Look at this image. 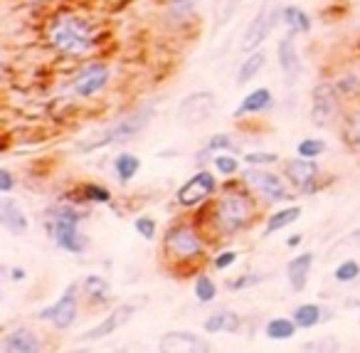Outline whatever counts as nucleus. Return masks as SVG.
<instances>
[{
  "mask_svg": "<svg viewBox=\"0 0 360 353\" xmlns=\"http://www.w3.org/2000/svg\"><path fill=\"white\" fill-rule=\"evenodd\" d=\"M358 306H360V304H358Z\"/></svg>",
  "mask_w": 360,
  "mask_h": 353,
  "instance_id": "49530a36",
  "label": "nucleus"
},
{
  "mask_svg": "<svg viewBox=\"0 0 360 353\" xmlns=\"http://www.w3.org/2000/svg\"><path fill=\"white\" fill-rule=\"evenodd\" d=\"M133 230H136L138 235H141L143 240H148V242H153L156 240V220H153L151 215H141L133 220Z\"/></svg>",
  "mask_w": 360,
  "mask_h": 353,
  "instance_id": "4c0bfd02",
  "label": "nucleus"
},
{
  "mask_svg": "<svg viewBox=\"0 0 360 353\" xmlns=\"http://www.w3.org/2000/svg\"><path fill=\"white\" fill-rule=\"evenodd\" d=\"M163 257L170 267H188L202 262L205 252H208V240L200 233L197 223H188V220H180L173 223L163 235Z\"/></svg>",
  "mask_w": 360,
  "mask_h": 353,
  "instance_id": "f03ea898",
  "label": "nucleus"
},
{
  "mask_svg": "<svg viewBox=\"0 0 360 353\" xmlns=\"http://www.w3.org/2000/svg\"><path fill=\"white\" fill-rule=\"evenodd\" d=\"M321 153H326V141H321V139H304L296 146V156L301 158H318Z\"/></svg>",
  "mask_w": 360,
  "mask_h": 353,
  "instance_id": "f704fd0d",
  "label": "nucleus"
},
{
  "mask_svg": "<svg viewBox=\"0 0 360 353\" xmlns=\"http://www.w3.org/2000/svg\"><path fill=\"white\" fill-rule=\"evenodd\" d=\"M161 351H213V343L193 331H168L158 343Z\"/></svg>",
  "mask_w": 360,
  "mask_h": 353,
  "instance_id": "2eb2a0df",
  "label": "nucleus"
},
{
  "mask_svg": "<svg viewBox=\"0 0 360 353\" xmlns=\"http://www.w3.org/2000/svg\"><path fill=\"white\" fill-rule=\"evenodd\" d=\"M272 104H274L272 92H269L267 87H256L254 92L247 94V97L242 99L240 107L235 109V119H242V116H247V114H262V111H267Z\"/></svg>",
  "mask_w": 360,
  "mask_h": 353,
  "instance_id": "412c9836",
  "label": "nucleus"
},
{
  "mask_svg": "<svg viewBox=\"0 0 360 353\" xmlns=\"http://www.w3.org/2000/svg\"><path fill=\"white\" fill-rule=\"evenodd\" d=\"M193 292H195V299L200 304H210V301H215V297H218V284H215L208 274H200V277L195 279Z\"/></svg>",
  "mask_w": 360,
  "mask_h": 353,
  "instance_id": "2f4dec72",
  "label": "nucleus"
},
{
  "mask_svg": "<svg viewBox=\"0 0 360 353\" xmlns=\"http://www.w3.org/2000/svg\"><path fill=\"white\" fill-rule=\"evenodd\" d=\"M0 223L13 235H25L30 230L28 215H25V210L20 207V203L13 201V198H3V201H0Z\"/></svg>",
  "mask_w": 360,
  "mask_h": 353,
  "instance_id": "f3484780",
  "label": "nucleus"
},
{
  "mask_svg": "<svg viewBox=\"0 0 360 353\" xmlns=\"http://www.w3.org/2000/svg\"><path fill=\"white\" fill-rule=\"evenodd\" d=\"M218 188H220L218 175H215L213 171L202 168L180 185L178 193H175V203H178L180 207H200L218 193Z\"/></svg>",
  "mask_w": 360,
  "mask_h": 353,
  "instance_id": "0eeeda50",
  "label": "nucleus"
},
{
  "mask_svg": "<svg viewBox=\"0 0 360 353\" xmlns=\"http://www.w3.org/2000/svg\"><path fill=\"white\" fill-rule=\"evenodd\" d=\"M237 260H240V252L237 250H222V252H218V255L213 257V267L218 272H224V269H229V267L235 265Z\"/></svg>",
  "mask_w": 360,
  "mask_h": 353,
  "instance_id": "ea45409f",
  "label": "nucleus"
},
{
  "mask_svg": "<svg viewBox=\"0 0 360 353\" xmlns=\"http://www.w3.org/2000/svg\"><path fill=\"white\" fill-rule=\"evenodd\" d=\"M350 237H353V240H355V242H360V230H355V233H353V235H350Z\"/></svg>",
  "mask_w": 360,
  "mask_h": 353,
  "instance_id": "a18cd8bd",
  "label": "nucleus"
},
{
  "mask_svg": "<svg viewBox=\"0 0 360 353\" xmlns=\"http://www.w3.org/2000/svg\"><path fill=\"white\" fill-rule=\"evenodd\" d=\"M296 321L294 316L291 319H284V316H277V319H269L267 326H264V334H267V338H272V341H289V338L296 336Z\"/></svg>",
  "mask_w": 360,
  "mask_h": 353,
  "instance_id": "393cba45",
  "label": "nucleus"
},
{
  "mask_svg": "<svg viewBox=\"0 0 360 353\" xmlns=\"http://www.w3.org/2000/svg\"><path fill=\"white\" fill-rule=\"evenodd\" d=\"M343 139L353 151L360 153V109L350 111L343 121Z\"/></svg>",
  "mask_w": 360,
  "mask_h": 353,
  "instance_id": "c756f323",
  "label": "nucleus"
},
{
  "mask_svg": "<svg viewBox=\"0 0 360 353\" xmlns=\"http://www.w3.org/2000/svg\"><path fill=\"white\" fill-rule=\"evenodd\" d=\"M222 196L213 205V220L220 235H237L247 230L259 215V203L256 196L242 183L222 185Z\"/></svg>",
  "mask_w": 360,
  "mask_h": 353,
  "instance_id": "f257e3e1",
  "label": "nucleus"
},
{
  "mask_svg": "<svg viewBox=\"0 0 360 353\" xmlns=\"http://www.w3.org/2000/svg\"><path fill=\"white\" fill-rule=\"evenodd\" d=\"M277 20H281V10H274L272 0H267L259 13L254 15V20L249 22V27L245 30V38H242V52H254L259 45L267 40V35L272 33V27L277 25Z\"/></svg>",
  "mask_w": 360,
  "mask_h": 353,
  "instance_id": "9d476101",
  "label": "nucleus"
},
{
  "mask_svg": "<svg viewBox=\"0 0 360 353\" xmlns=\"http://www.w3.org/2000/svg\"><path fill=\"white\" fill-rule=\"evenodd\" d=\"M202 329L208 334H237L242 329V316L229 309H220L202 321Z\"/></svg>",
  "mask_w": 360,
  "mask_h": 353,
  "instance_id": "aec40b11",
  "label": "nucleus"
},
{
  "mask_svg": "<svg viewBox=\"0 0 360 353\" xmlns=\"http://www.w3.org/2000/svg\"><path fill=\"white\" fill-rule=\"evenodd\" d=\"M299 217H301V205L279 207L277 212H272V215L267 217V225H264V237H269V235H274V233H281L284 228L294 225Z\"/></svg>",
  "mask_w": 360,
  "mask_h": 353,
  "instance_id": "4be33fe9",
  "label": "nucleus"
},
{
  "mask_svg": "<svg viewBox=\"0 0 360 353\" xmlns=\"http://www.w3.org/2000/svg\"><path fill=\"white\" fill-rule=\"evenodd\" d=\"M240 3H242V0H227V3H224V13H222V17H220V20H222V25H224V22H229V17L235 15V10L240 8Z\"/></svg>",
  "mask_w": 360,
  "mask_h": 353,
  "instance_id": "79ce46f5",
  "label": "nucleus"
},
{
  "mask_svg": "<svg viewBox=\"0 0 360 353\" xmlns=\"http://www.w3.org/2000/svg\"><path fill=\"white\" fill-rule=\"evenodd\" d=\"M281 22L289 27L291 35H304L311 30V15L299 6H286L281 8Z\"/></svg>",
  "mask_w": 360,
  "mask_h": 353,
  "instance_id": "b1692460",
  "label": "nucleus"
},
{
  "mask_svg": "<svg viewBox=\"0 0 360 353\" xmlns=\"http://www.w3.org/2000/svg\"><path fill=\"white\" fill-rule=\"evenodd\" d=\"M82 292L92 304H104L109 299V282L104 277H99V274H89L82 284Z\"/></svg>",
  "mask_w": 360,
  "mask_h": 353,
  "instance_id": "a878e982",
  "label": "nucleus"
},
{
  "mask_svg": "<svg viewBox=\"0 0 360 353\" xmlns=\"http://www.w3.org/2000/svg\"><path fill=\"white\" fill-rule=\"evenodd\" d=\"M284 175L291 183V188L301 196L313 193L316 190V178L321 175V166L316 163V158H294V161L284 163Z\"/></svg>",
  "mask_w": 360,
  "mask_h": 353,
  "instance_id": "9b49d317",
  "label": "nucleus"
},
{
  "mask_svg": "<svg viewBox=\"0 0 360 353\" xmlns=\"http://www.w3.org/2000/svg\"><path fill=\"white\" fill-rule=\"evenodd\" d=\"M79 210L72 205H55L47 212V230L60 250L69 255H82L89 247V237L79 233Z\"/></svg>",
  "mask_w": 360,
  "mask_h": 353,
  "instance_id": "20e7f679",
  "label": "nucleus"
},
{
  "mask_svg": "<svg viewBox=\"0 0 360 353\" xmlns=\"http://www.w3.org/2000/svg\"><path fill=\"white\" fill-rule=\"evenodd\" d=\"M264 277H267V274H262V272H252V274H242V277L237 279H229L227 287L232 289V292H242V289H249L254 287V284L264 282Z\"/></svg>",
  "mask_w": 360,
  "mask_h": 353,
  "instance_id": "e433bc0d",
  "label": "nucleus"
},
{
  "mask_svg": "<svg viewBox=\"0 0 360 353\" xmlns=\"http://www.w3.org/2000/svg\"><path fill=\"white\" fill-rule=\"evenodd\" d=\"M208 148L213 153L218 151H229V153H240V143L232 139L229 134H215L213 139L208 141Z\"/></svg>",
  "mask_w": 360,
  "mask_h": 353,
  "instance_id": "c9c22d12",
  "label": "nucleus"
},
{
  "mask_svg": "<svg viewBox=\"0 0 360 353\" xmlns=\"http://www.w3.org/2000/svg\"><path fill=\"white\" fill-rule=\"evenodd\" d=\"M210 163H213V168L218 171L220 175H235L240 173V161H237V156H229V153H213V158H210Z\"/></svg>",
  "mask_w": 360,
  "mask_h": 353,
  "instance_id": "473e14b6",
  "label": "nucleus"
},
{
  "mask_svg": "<svg viewBox=\"0 0 360 353\" xmlns=\"http://www.w3.org/2000/svg\"><path fill=\"white\" fill-rule=\"evenodd\" d=\"M338 116V87L331 81H321L313 89V104H311V121L321 129L333 124Z\"/></svg>",
  "mask_w": 360,
  "mask_h": 353,
  "instance_id": "f8f14e48",
  "label": "nucleus"
},
{
  "mask_svg": "<svg viewBox=\"0 0 360 353\" xmlns=\"http://www.w3.org/2000/svg\"><path fill=\"white\" fill-rule=\"evenodd\" d=\"M301 244V235H291L289 240H286V247H299Z\"/></svg>",
  "mask_w": 360,
  "mask_h": 353,
  "instance_id": "c03bdc74",
  "label": "nucleus"
},
{
  "mask_svg": "<svg viewBox=\"0 0 360 353\" xmlns=\"http://www.w3.org/2000/svg\"><path fill=\"white\" fill-rule=\"evenodd\" d=\"M333 279L341 284L355 282V279H360V265L355 260H343L338 267H336V272H333Z\"/></svg>",
  "mask_w": 360,
  "mask_h": 353,
  "instance_id": "72a5a7b5",
  "label": "nucleus"
},
{
  "mask_svg": "<svg viewBox=\"0 0 360 353\" xmlns=\"http://www.w3.org/2000/svg\"><path fill=\"white\" fill-rule=\"evenodd\" d=\"M106 84H109V67H106V62H89L72 79V89H74L76 97L82 99L97 97L99 92H104Z\"/></svg>",
  "mask_w": 360,
  "mask_h": 353,
  "instance_id": "ddd939ff",
  "label": "nucleus"
},
{
  "mask_svg": "<svg viewBox=\"0 0 360 353\" xmlns=\"http://www.w3.org/2000/svg\"><path fill=\"white\" fill-rule=\"evenodd\" d=\"M294 321L299 329H313L323 321V309L318 304H299L294 309Z\"/></svg>",
  "mask_w": 360,
  "mask_h": 353,
  "instance_id": "c85d7f7f",
  "label": "nucleus"
},
{
  "mask_svg": "<svg viewBox=\"0 0 360 353\" xmlns=\"http://www.w3.org/2000/svg\"><path fill=\"white\" fill-rule=\"evenodd\" d=\"M3 351L8 353H38L42 351V341L35 331L20 326V329H13L10 334L3 336Z\"/></svg>",
  "mask_w": 360,
  "mask_h": 353,
  "instance_id": "dca6fc26",
  "label": "nucleus"
},
{
  "mask_svg": "<svg viewBox=\"0 0 360 353\" xmlns=\"http://www.w3.org/2000/svg\"><path fill=\"white\" fill-rule=\"evenodd\" d=\"M264 62H267V57H264V52H259V49H254V52H249V57H247L245 62L240 65V72H237V84H249L252 79H254L259 72L264 70Z\"/></svg>",
  "mask_w": 360,
  "mask_h": 353,
  "instance_id": "bb28decb",
  "label": "nucleus"
},
{
  "mask_svg": "<svg viewBox=\"0 0 360 353\" xmlns=\"http://www.w3.org/2000/svg\"><path fill=\"white\" fill-rule=\"evenodd\" d=\"M114 171H116V175H119L121 183H129V180H133V175L141 171V158L133 156V153H129V151L119 153V156L114 158Z\"/></svg>",
  "mask_w": 360,
  "mask_h": 353,
  "instance_id": "cd10ccee",
  "label": "nucleus"
},
{
  "mask_svg": "<svg viewBox=\"0 0 360 353\" xmlns=\"http://www.w3.org/2000/svg\"><path fill=\"white\" fill-rule=\"evenodd\" d=\"M25 277H28V272L22 269V267H13V269H10V279H13V282H22Z\"/></svg>",
  "mask_w": 360,
  "mask_h": 353,
  "instance_id": "37998d69",
  "label": "nucleus"
},
{
  "mask_svg": "<svg viewBox=\"0 0 360 353\" xmlns=\"http://www.w3.org/2000/svg\"><path fill=\"white\" fill-rule=\"evenodd\" d=\"M242 180L259 198L262 205H277V203L291 201V190L286 180H281V175L272 173L264 166H247L242 171Z\"/></svg>",
  "mask_w": 360,
  "mask_h": 353,
  "instance_id": "423d86ee",
  "label": "nucleus"
},
{
  "mask_svg": "<svg viewBox=\"0 0 360 353\" xmlns=\"http://www.w3.org/2000/svg\"><path fill=\"white\" fill-rule=\"evenodd\" d=\"M76 314H79V284L74 282L62 292V297L57 299V301L44 306L38 314V319L52 324L57 331H67L69 326H74Z\"/></svg>",
  "mask_w": 360,
  "mask_h": 353,
  "instance_id": "6e6552de",
  "label": "nucleus"
},
{
  "mask_svg": "<svg viewBox=\"0 0 360 353\" xmlns=\"http://www.w3.org/2000/svg\"><path fill=\"white\" fill-rule=\"evenodd\" d=\"M277 57H279V67H281V72H284V77H286V84L291 87V84L296 81V77H299V72H301L299 52H296V45H294V40H291V35L279 42Z\"/></svg>",
  "mask_w": 360,
  "mask_h": 353,
  "instance_id": "a211bd4d",
  "label": "nucleus"
},
{
  "mask_svg": "<svg viewBox=\"0 0 360 353\" xmlns=\"http://www.w3.org/2000/svg\"><path fill=\"white\" fill-rule=\"evenodd\" d=\"M313 267V252H304V255H296L294 260L286 265V277L289 284L296 294H301L309 284V272Z\"/></svg>",
  "mask_w": 360,
  "mask_h": 353,
  "instance_id": "6ab92c4d",
  "label": "nucleus"
},
{
  "mask_svg": "<svg viewBox=\"0 0 360 353\" xmlns=\"http://www.w3.org/2000/svg\"><path fill=\"white\" fill-rule=\"evenodd\" d=\"M215 104H218L215 102V94L208 92V89H202V92H193L178 104V109H175V119H178L183 126L205 124V121L213 116Z\"/></svg>",
  "mask_w": 360,
  "mask_h": 353,
  "instance_id": "1a4fd4ad",
  "label": "nucleus"
},
{
  "mask_svg": "<svg viewBox=\"0 0 360 353\" xmlns=\"http://www.w3.org/2000/svg\"><path fill=\"white\" fill-rule=\"evenodd\" d=\"M151 116H153L151 107L141 109V111H136V114L124 116V119H119V121H114L111 126H106L104 131H99V134L84 139L82 143H76V148H79L82 153H89V151H97V148L111 146V143L131 141V139H136V136L146 129L148 121H151Z\"/></svg>",
  "mask_w": 360,
  "mask_h": 353,
  "instance_id": "39448f33",
  "label": "nucleus"
},
{
  "mask_svg": "<svg viewBox=\"0 0 360 353\" xmlns=\"http://www.w3.org/2000/svg\"><path fill=\"white\" fill-rule=\"evenodd\" d=\"M242 161H245L247 166H272V163L279 161V156L272 151H249L242 156Z\"/></svg>",
  "mask_w": 360,
  "mask_h": 353,
  "instance_id": "58836bf2",
  "label": "nucleus"
},
{
  "mask_svg": "<svg viewBox=\"0 0 360 353\" xmlns=\"http://www.w3.org/2000/svg\"><path fill=\"white\" fill-rule=\"evenodd\" d=\"M138 309H141V304H136V301H124V304L116 306V309L111 311L106 319H101L97 326H92L89 331H84L82 336H79V341L89 343V341H99V338L111 336V334L119 331L124 324H129V319H131Z\"/></svg>",
  "mask_w": 360,
  "mask_h": 353,
  "instance_id": "4468645a",
  "label": "nucleus"
},
{
  "mask_svg": "<svg viewBox=\"0 0 360 353\" xmlns=\"http://www.w3.org/2000/svg\"><path fill=\"white\" fill-rule=\"evenodd\" d=\"M15 188V178L8 168H0V193H10Z\"/></svg>",
  "mask_w": 360,
  "mask_h": 353,
  "instance_id": "a19ab883",
  "label": "nucleus"
},
{
  "mask_svg": "<svg viewBox=\"0 0 360 353\" xmlns=\"http://www.w3.org/2000/svg\"><path fill=\"white\" fill-rule=\"evenodd\" d=\"M49 45L62 54L69 57H82V54L92 52L99 45L94 25L87 17L79 15H65L55 20V25L49 27Z\"/></svg>",
  "mask_w": 360,
  "mask_h": 353,
  "instance_id": "7ed1b4c3",
  "label": "nucleus"
},
{
  "mask_svg": "<svg viewBox=\"0 0 360 353\" xmlns=\"http://www.w3.org/2000/svg\"><path fill=\"white\" fill-rule=\"evenodd\" d=\"M79 196H82L84 203H99V205L111 203V190L99 183H84L82 190H79Z\"/></svg>",
  "mask_w": 360,
  "mask_h": 353,
  "instance_id": "7c9ffc66",
  "label": "nucleus"
},
{
  "mask_svg": "<svg viewBox=\"0 0 360 353\" xmlns=\"http://www.w3.org/2000/svg\"><path fill=\"white\" fill-rule=\"evenodd\" d=\"M197 3H200V0H170L168 10H165V22H168L170 27L186 25V22L195 15Z\"/></svg>",
  "mask_w": 360,
  "mask_h": 353,
  "instance_id": "5701e85b",
  "label": "nucleus"
}]
</instances>
